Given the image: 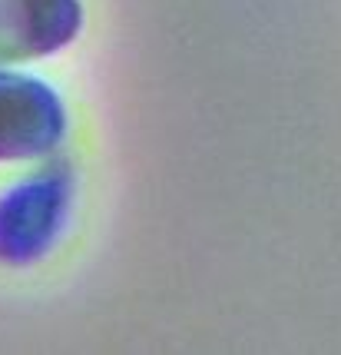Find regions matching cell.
Returning a JSON list of instances; mask_svg holds the SVG:
<instances>
[{
	"label": "cell",
	"mask_w": 341,
	"mask_h": 355,
	"mask_svg": "<svg viewBox=\"0 0 341 355\" xmlns=\"http://www.w3.org/2000/svg\"><path fill=\"white\" fill-rule=\"evenodd\" d=\"M73 166L53 159L0 193V263L30 266L57 246L73 206Z\"/></svg>",
	"instance_id": "1"
},
{
	"label": "cell",
	"mask_w": 341,
	"mask_h": 355,
	"mask_svg": "<svg viewBox=\"0 0 341 355\" xmlns=\"http://www.w3.org/2000/svg\"><path fill=\"white\" fill-rule=\"evenodd\" d=\"M83 27L80 0H0V63L50 57Z\"/></svg>",
	"instance_id": "3"
},
{
	"label": "cell",
	"mask_w": 341,
	"mask_h": 355,
	"mask_svg": "<svg viewBox=\"0 0 341 355\" xmlns=\"http://www.w3.org/2000/svg\"><path fill=\"white\" fill-rule=\"evenodd\" d=\"M66 133V110L44 80L0 70V163L53 153Z\"/></svg>",
	"instance_id": "2"
}]
</instances>
